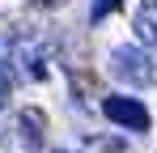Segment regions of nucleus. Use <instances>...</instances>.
<instances>
[{"label": "nucleus", "mask_w": 157, "mask_h": 153, "mask_svg": "<svg viewBox=\"0 0 157 153\" xmlns=\"http://www.w3.org/2000/svg\"><path fill=\"white\" fill-rule=\"evenodd\" d=\"M102 115L110 119V124L128 128V132H149V111H144L136 98L115 94V98H106V102H102Z\"/></svg>", "instance_id": "obj_2"}, {"label": "nucleus", "mask_w": 157, "mask_h": 153, "mask_svg": "<svg viewBox=\"0 0 157 153\" xmlns=\"http://www.w3.org/2000/svg\"><path fill=\"white\" fill-rule=\"evenodd\" d=\"M132 30H136L140 47H157V0H140L136 17H132Z\"/></svg>", "instance_id": "obj_4"}, {"label": "nucleus", "mask_w": 157, "mask_h": 153, "mask_svg": "<svg viewBox=\"0 0 157 153\" xmlns=\"http://www.w3.org/2000/svg\"><path fill=\"white\" fill-rule=\"evenodd\" d=\"M9 98H13V73H9V64L0 60V115H4Z\"/></svg>", "instance_id": "obj_5"}, {"label": "nucleus", "mask_w": 157, "mask_h": 153, "mask_svg": "<svg viewBox=\"0 0 157 153\" xmlns=\"http://www.w3.org/2000/svg\"><path fill=\"white\" fill-rule=\"evenodd\" d=\"M110 76L128 89H149V85H157V60L149 55V47L123 43L110 51Z\"/></svg>", "instance_id": "obj_1"}, {"label": "nucleus", "mask_w": 157, "mask_h": 153, "mask_svg": "<svg viewBox=\"0 0 157 153\" xmlns=\"http://www.w3.org/2000/svg\"><path fill=\"white\" fill-rule=\"evenodd\" d=\"M26 4H34V9H59V4H68V0H26Z\"/></svg>", "instance_id": "obj_7"}, {"label": "nucleus", "mask_w": 157, "mask_h": 153, "mask_svg": "<svg viewBox=\"0 0 157 153\" xmlns=\"http://www.w3.org/2000/svg\"><path fill=\"white\" fill-rule=\"evenodd\" d=\"M43 128H47V119H43V111H21L17 119H13V128H9V136H13V145L17 149L13 153H38V145H43Z\"/></svg>", "instance_id": "obj_3"}, {"label": "nucleus", "mask_w": 157, "mask_h": 153, "mask_svg": "<svg viewBox=\"0 0 157 153\" xmlns=\"http://www.w3.org/2000/svg\"><path fill=\"white\" fill-rule=\"evenodd\" d=\"M115 4H119V0H94V9H89V22H102V17L115 9Z\"/></svg>", "instance_id": "obj_6"}]
</instances>
